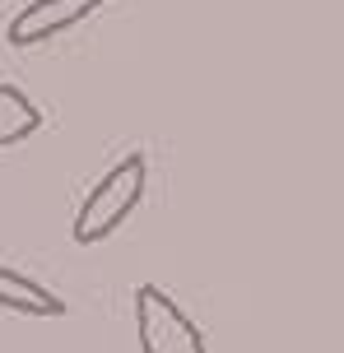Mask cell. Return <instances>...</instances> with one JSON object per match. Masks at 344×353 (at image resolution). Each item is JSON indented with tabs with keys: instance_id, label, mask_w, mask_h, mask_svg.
<instances>
[{
	"instance_id": "5",
	"label": "cell",
	"mask_w": 344,
	"mask_h": 353,
	"mask_svg": "<svg viewBox=\"0 0 344 353\" xmlns=\"http://www.w3.org/2000/svg\"><path fill=\"white\" fill-rule=\"evenodd\" d=\"M42 130V107L14 84H0V149L23 144L28 135Z\"/></svg>"
},
{
	"instance_id": "3",
	"label": "cell",
	"mask_w": 344,
	"mask_h": 353,
	"mask_svg": "<svg viewBox=\"0 0 344 353\" xmlns=\"http://www.w3.org/2000/svg\"><path fill=\"white\" fill-rule=\"evenodd\" d=\"M108 0H28L10 23H5V42L10 47H37L56 33H70L74 23H84L93 10H103Z\"/></svg>"
},
{
	"instance_id": "1",
	"label": "cell",
	"mask_w": 344,
	"mask_h": 353,
	"mask_svg": "<svg viewBox=\"0 0 344 353\" xmlns=\"http://www.w3.org/2000/svg\"><path fill=\"white\" fill-rule=\"evenodd\" d=\"M145 186H149L145 154H126L121 163H112L108 172L89 186V195L79 200V210H74V242L79 247L108 242L112 232L135 214V205L145 200Z\"/></svg>"
},
{
	"instance_id": "2",
	"label": "cell",
	"mask_w": 344,
	"mask_h": 353,
	"mask_svg": "<svg viewBox=\"0 0 344 353\" xmlns=\"http://www.w3.org/2000/svg\"><path fill=\"white\" fill-rule=\"evenodd\" d=\"M135 335H140V353H210L200 325L159 283L135 288Z\"/></svg>"
},
{
	"instance_id": "4",
	"label": "cell",
	"mask_w": 344,
	"mask_h": 353,
	"mask_svg": "<svg viewBox=\"0 0 344 353\" xmlns=\"http://www.w3.org/2000/svg\"><path fill=\"white\" fill-rule=\"evenodd\" d=\"M0 307L14 316H65V298H56L47 283L0 265Z\"/></svg>"
}]
</instances>
